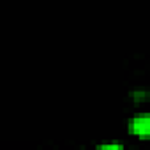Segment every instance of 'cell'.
<instances>
[{
	"label": "cell",
	"instance_id": "obj_1",
	"mask_svg": "<svg viewBox=\"0 0 150 150\" xmlns=\"http://www.w3.org/2000/svg\"><path fill=\"white\" fill-rule=\"evenodd\" d=\"M129 129H131V132H134V134H138V136H146L148 131H150V120H148V115H139V117L131 118V122H129Z\"/></svg>",
	"mask_w": 150,
	"mask_h": 150
},
{
	"label": "cell",
	"instance_id": "obj_2",
	"mask_svg": "<svg viewBox=\"0 0 150 150\" xmlns=\"http://www.w3.org/2000/svg\"><path fill=\"white\" fill-rule=\"evenodd\" d=\"M96 150H124V148H122V145H118V143H103V145H99Z\"/></svg>",
	"mask_w": 150,
	"mask_h": 150
}]
</instances>
